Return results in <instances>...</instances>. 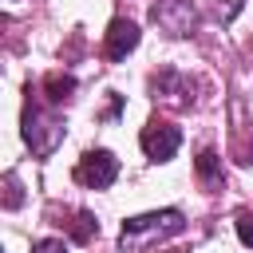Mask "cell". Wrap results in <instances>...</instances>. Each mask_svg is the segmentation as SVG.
Returning <instances> with one entry per match:
<instances>
[{"label": "cell", "instance_id": "6da1fadb", "mask_svg": "<svg viewBox=\"0 0 253 253\" xmlns=\"http://www.w3.org/2000/svg\"><path fill=\"white\" fill-rule=\"evenodd\" d=\"M182 229H186L182 210H154V213L126 217L123 229H119V245L123 249H146L150 241H166V237H174Z\"/></svg>", "mask_w": 253, "mask_h": 253}, {"label": "cell", "instance_id": "7a4b0ae2", "mask_svg": "<svg viewBox=\"0 0 253 253\" xmlns=\"http://www.w3.org/2000/svg\"><path fill=\"white\" fill-rule=\"evenodd\" d=\"M24 142L32 146V154L47 158L63 142V119L51 115V111H43L36 99H28V107H24Z\"/></svg>", "mask_w": 253, "mask_h": 253}, {"label": "cell", "instance_id": "3957f363", "mask_svg": "<svg viewBox=\"0 0 253 253\" xmlns=\"http://www.w3.org/2000/svg\"><path fill=\"white\" fill-rule=\"evenodd\" d=\"M119 174V158L111 150H87L79 162H75V182L91 186V190H107Z\"/></svg>", "mask_w": 253, "mask_h": 253}, {"label": "cell", "instance_id": "277c9868", "mask_svg": "<svg viewBox=\"0 0 253 253\" xmlns=\"http://www.w3.org/2000/svg\"><path fill=\"white\" fill-rule=\"evenodd\" d=\"M138 142H142V150L154 158V162H166V158H174V150L182 146V130L174 126V123H162V119H150L146 126H142V134H138Z\"/></svg>", "mask_w": 253, "mask_h": 253}, {"label": "cell", "instance_id": "5b68a950", "mask_svg": "<svg viewBox=\"0 0 253 253\" xmlns=\"http://www.w3.org/2000/svg\"><path fill=\"white\" fill-rule=\"evenodd\" d=\"M150 16H154V24H158L162 32H170V36H190V28L198 24L194 4H186V0H158V4L150 8Z\"/></svg>", "mask_w": 253, "mask_h": 253}, {"label": "cell", "instance_id": "8992f818", "mask_svg": "<svg viewBox=\"0 0 253 253\" xmlns=\"http://www.w3.org/2000/svg\"><path fill=\"white\" fill-rule=\"evenodd\" d=\"M134 47H138V28L130 20H111L107 40H103L107 59H126V51H134Z\"/></svg>", "mask_w": 253, "mask_h": 253}, {"label": "cell", "instance_id": "52a82bcc", "mask_svg": "<svg viewBox=\"0 0 253 253\" xmlns=\"http://www.w3.org/2000/svg\"><path fill=\"white\" fill-rule=\"evenodd\" d=\"M43 91H47V103H67L71 91H75V75H67V71H51V75L43 79Z\"/></svg>", "mask_w": 253, "mask_h": 253}, {"label": "cell", "instance_id": "ba28073f", "mask_svg": "<svg viewBox=\"0 0 253 253\" xmlns=\"http://www.w3.org/2000/svg\"><path fill=\"white\" fill-rule=\"evenodd\" d=\"M198 178H202L206 186H217V182H221V158H217L213 150H202V154H198Z\"/></svg>", "mask_w": 253, "mask_h": 253}, {"label": "cell", "instance_id": "9c48e42d", "mask_svg": "<svg viewBox=\"0 0 253 253\" xmlns=\"http://www.w3.org/2000/svg\"><path fill=\"white\" fill-rule=\"evenodd\" d=\"M95 233H99V221H95L91 213H79L75 225H71V237H75V241H91Z\"/></svg>", "mask_w": 253, "mask_h": 253}, {"label": "cell", "instance_id": "30bf717a", "mask_svg": "<svg viewBox=\"0 0 253 253\" xmlns=\"http://www.w3.org/2000/svg\"><path fill=\"white\" fill-rule=\"evenodd\" d=\"M24 198H20V182H16V174H4V206L8 210H16Z\"/></svg>", "mask_w": 253, "mask_h": 253}, {"label": "cell", "instance_id": "8fae6325", "mask_svg": "<svg viewBox=\"0 0 253 253\" xmlns=\"http://www.w3.org/2000/svg\"><path fill=\"white\" fill-rule=\"evenodd\" d=\"M241 8H245V0H217V16H221L225 24H229V20H233Z\"/></svg>", "mask_w": 253, "mask_h": 253}, {"label": "cell", "instance_id": "7c38bea8", "mask_svg": "<svg viewBox=\"0 0 253 253\" xmlns=\"http://www.w3.org/2000/svg\"><path fill=\"white\" fill-rule=\"evenodd\" d=\"M32 253H67V249H63V241H59V237H43V241H36V245H32Z\"/></svg>", "mask_w": 253, "mask_h": 253}, {"label": "cell", "instance_id": "4fadbf2b", "mask_svg": "<svg viewBox=\"0 0 253 253\" xmlns=\"http://www.w3.org/2000/svg\"><path fill=\"white\" fill-rule=\"evenodd\" d=\"M237 237H241L245 245H253V213H241V217H237Z\"/></svg>", "mask_w": 253, "mask_h": 253}]
</instances>
